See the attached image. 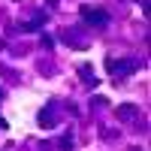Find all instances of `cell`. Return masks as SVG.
<instances>
[{
    "instance_id": "cell-1",
    "label": "cell",
    "mask_w": 151,
    "mask_h": 151,
    "mask_svg": "<svg viewBox=\"0 0 151 151\" xmlns=\"http://www.w3.org/2000/svg\"><path fill=\"white\" fill-rule=\"evenodd\" d=\"M82 21H85V24H94V27H109V12L82 6Z\"/></svg>"
},
{
    "instance_id": "cell-2",
    "label": "cell",
    "mask_w": 151,
    "mask_h": 151,
    "mask_svg": "<svg viewBox=\"0 0 151 151\" xmlns=\"http://www.w3.org/2000/svg\"><path fill=\"white\" fill-rule=\"evenodd\" d=\"M109 70H112V76H118V79H127V76H133L139 70V64H136V60H109Z\"/></svg>"
},
{
    "instance_id": "cell-3",
    "label": "cell",
    "mask_w": 151,
    "mask_h": 151,
    "mask_svg": "<svg viewBox=\"0 0 151 151\" xmlns=\"http://www.w3.org/2000/svg\"><path fill=\"white\" fill-rule=\"evenodd\" d=\"M40 127H55V100L45 106V112H40Z\"/></svg>"
},
{
    "instance_id": "cell-4",
    "label": "cell",
    "mask_w": 151,
    "mask_h": 151,
    "mask_svg": "<svg viewBox=\"0 0 151 151\" xmlns=\"http://www.w3.org/2000/svg\"><path fill=\"white\" fill-rule=\"evenodd\" d=\"M42 24H45V12H40V15H36V18H30L27 24H21V30H27V33H33V30H40Z\"/></svg>"
},
{
    "instance_id": "cell-5",
    "label": "cell",
    "mask_w": 151,
    "mask_h": 151,
    "mask_svg": "<svg viewBox=\"0 0 151 151\" xmlns=\"http://www.w3.org/2000/svg\"><path fill=\"white\" fill-rule=\"evenodd\" d=\"M79 70H82V79L94 85V70H91V67H88V64H85V67H79Z\"/></svg>"
},
{
    "instance_id": "cell-6",
    "label": "cell",
    "mask_w": 151,
    "mask_h": 151,
    "mask_svg": "<svg viewBox=\"0 0 151 151\" xmlns=\"http://www.w3.org/2000/svg\"><path fill=\"white\" fill-rule=\"evenodd\" d=\"M118 115L121 118H130V115H136V109L133 106H124V109H118Z\"/></svg>"
},
{
    "instance_id": "cell-7",
    "label": "cell",
    "mask_w": 151,
    "mask_h": 151,
    "mask_svg": "<svg viewBox=\"0 0 151 151\" xmlns=\"http://www.w3.org/2000/svg\"><path fill=\"white\" fill-rule=\"evenodd\" d=\"M0 130H6V121H3V118H0Z\"/></svg>"
},
{
    "instance_id": "cell-8",
    "label": "cell",
    "mask_w": 151,
    "mask_h": 151,
    "mask_svg": "<svg viewBox=\"0 0 151 151\" xmlns=\"http://www.w3.org/2000/svg\"><path fill=\"white\" fill-rule=\"evenodd\" d=\"M0 100H3V91H0Z\"/></svg>"
}]
</instances>
